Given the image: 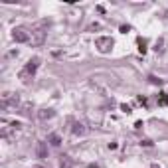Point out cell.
Listing matches in <instances>:
<instances>
[{"instance_id":"6da1fadb","label":"cell","mask_w":168,"mask_h":168,"mask_svg":"<svg viewBox=\"0 0 168 168\" xmlns=\"http://www.w3.org/2000/svg\"><path fill=\"white\" fill-rule=\"evenodd\" d=\"M38 63H40V59H38V57L30 59V62L26 63V67L22 69L20 77H22V79H26V77H30V75H34V73H36V69H38Z\"/></svg>"},{"instance_id":"7a4b0ae2","label":"cell","mask_w":168,"mask_h":168,"mask_svg":"<svg viewBox=\"0 0 168 168\" xmlns=\"http://www.w3.org/2000/svg\"><path fill=\"white\" fill-rule=\"evenodd\" d=\"M95 45L99 48V51L107 54V51L113 48V40H111V38H97V40H95Z\"/></svg>"},{"instance_id":"3957f363","label":"cell","mask_w":168,"mask_h":168,"mask_svg":"<svg viewBox=\"0 0 168 168\" xmlns=\"http://www.w3.org/2000/svg\"><path fill=\"white\" fill-rule=\"evenodd\" d=\"M12 36H14V40H16V42H30V36L24 32L22 28L14 30V34H12Z\"/></svg>"},{"instance_id":"277c9868","label":"cell","mask_w":168,"mask_h":168,"mask_svg":"<svg viewBox=\"0 0 168 168\" xmlns=\"http://www.w3.org/2000/svg\"><path fill=\"white\" fill-rule=\"evenodd\" d=\"M51 117H54V111H51V109H44V111H40V119H42V121L51 119Z\"/></svg>"},{"instance_id":"5b68a950","label":"cell","mask_w":168,"mask_h":168,"mask_svg":"<svg viewBox=\"0 0 168 168\" xmlns=\"http://www.w3.org/2000/svg\"><path fill=\"white\" fill-rule=\"evenodd\" d=\"M85 133V127L81 123H75L73 125V134H83Z\"/></svg>"},{"instance_id":"8992f818","label":"cell","mask_w":168,"mask_h":168,"mask_svg":"<svg viewBox=\"0 0 168 168\" xmlns=\"http://www.w3.org/2000/svg\"><path fill=\"white\" fill-rule=\"evenodd\" d=\"M136 44H139V51H140V54H145V51H146V40L139 38V40H136Z\"/></svg>"},{"instance_id":"52a82bcc","label":"cell","mask_w":168,"mask_h":168,"mask_svg":"<svg viewBox=\"0 0 168 168\" xmlns=\"http://www.w3.org/2000/svg\"><path fill=\"white\" fill-rule=\"evenodd\" d=\"M158 105H168V95L166 93H160V95H158Z\"/></svg>"},{"instance_id":"ba28073f","label":"cell","mask_w":168,"mask_h":168,"mask_svg":"<svg viewBox=\"0 0 168 168\" xmlns=\"http://www.w3.org/2000/svg\"><path fill=\"white\" fill-rule=\"evenodd\" d=\"M50 142H51L54 146H57L59 142H62V139H59V134H51V136H50Z\"/></svg>"},{"instance_id":"9c48e42d","label":"cell","mask_w":168,"mask_h":168,"mask_svg":"<svg viewBox=\"0 0 168 168\" xmlns=\"http://www.w3.org/2000/svg\"><path fill=\"white\" fill-rule=\"evenodd\" d=\"M154 50H156V51H162V40H158V42H156V45H154Z\"/></svg>"},{"instance_id":"30bf717a","label":"cell","mask_w":168,"mask_h":168,"mask_svg":"<svg viewBox=\"0 0 168 168\" xmlns=\"http://www.w3.org/2000/svg\"><path fill=\"white\" fill-rule=\"evenodd\" d=\"M44 154H45V146L40 145V156H44Z\"/></svg>"},{"instance_id":"8fae6325","label":"cell","mask_w":168,"mask_h":168,"mask_svg":"<svg viewBox=\"0 0 168 168\" xmlns=\"http://www.w3.org/2000/svg\"><path fill=\"white\" fill-rule=\"evenodd\" d=\"M129 30H131V26H121V32H123V34H127Z\"/></svg>"}]
</instances>
